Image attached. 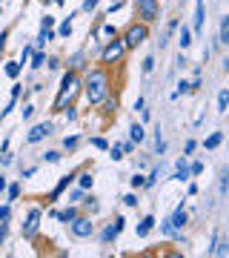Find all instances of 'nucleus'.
I'll return each mask as SVG.
<instances>
[{
	"mask_svg": "<svg viewBox=\"0 0 229 258\" xmlns=\"http://www.w3.org/2000/svg\"><path fill=\"white\" fill-rule=\"evenodd\" d=\"M112 86H115V78H112V69H106V66H89L81 75V95L92 109H98L103 98L115 92Z\"/></svg>",
	"mask_w": 229,
	"mask_h": 258,
	"instance_id": "f257e3e1",
	"label": "nucleus"
},
{
	"mask_svg": "<svg viewBox=\"0 0 229 258\" xmlns=\"http://www.w3.org/2000/svg\"><path fill=\"white\" fill-rule=\"evenodd\" d=\"M78 95H81V72L60 69V86H57V95H55V101H52V115H57L63 106L74 103Z\"/></svg>",
	"mask_w": 229,
	"mask_h": 258,
	"instance_id": "f03ea898",
	"label": "nucleus"
},
{
	"mask_svg": "<svg viewBox=\"0 0 229 258\" xmlns=\"http://www.w3.org/2000/svg\"><path fill=\"white\" fill-rule=\"evenodd\" d=\"M126 46H123V40L118 37H109V40H103L101 49H98V66H106V69H118V66H123V60H126Z\"/></svg>",
	"mask_w": 229,
	"mask_h": 258,
	"instance_id": "7ed1b4c3",
	"label": "nucleus"
},
{
	"mask_svg": "<svg viewBox=\"0 0 229 258\" xmlns=\"http://www.w3.org/2000/svg\"><path fill=\"white\" fill-rule=\"evenodd\" d=\"M149 35H152V26L143 23V20H132V23H126L120 29V40H123L126 52H135L137 46H143L149 40Z\"/></svg>",
	"mask_w": 229,
	"mask_h": 258,
	"instance_id": "20e7f679",
	"label": "nucleus"
},
{
	"mask_svg": "<svg viewBox=\"0 0 229 258\" xmlns=\"http://www.w3.org/2000/svg\"><path fill=\"white\" fill-rule=\"evenodd\" d=\"M66 227H69V235H72L74 241L95 238V232H98V224L92 221V215H86V212H81L78 218H72V221L66 224Z\"/></svg>",
	"mask_w": 229,
	"mask_h": 258,
	"instance_id": "39448f33",
	"label": "nucleus"
},
{
	"mask_svg": "<svg viewBox=\"0 0 229 258\" xmlns=\"http://www.w3.org/2000/svg\"><path fill=\"white\" fill-rule=\"evenodd\" d=\"M132 9H135V20H143L149 26L161 20V0H132Z\"/></svg>",
	"mask_w": 229,
	"mask_h": 258,
	"instance_id": "423d86ee",
	"label": "nucleus"
},
{
	"mask_svg": "<svg viewBox=\"0 0 229 258\" xmlns=\"http://www.w3.org/2000/svg\"><path fill=\"white\" fill-rule=\"evenodd\" d=\"M40 221H43V207H32V210L26 212L23 227H20L23 241H37V238H40Z\"/></svg>",
	"mask_w": 229,
	"mask_h": 258,
	"instance_id": "0eeeda50",
	"label": "nucleus"
},
{
	"mask_svg": "<svg viewBox=\"0 0 229 258\" xmlns=\"http://www.w3.org/2000/svg\"><path fill=\"white\" fill-rule=\"evenodd\" d=\"M123 227H126V218L123 215H115L109 224H103V230L101 232H95L98 235V241H101L103 247H112L115 241H118V235L123 232Z\"/></svg>",
	"mask_w": 229,
	"mask_h": 258,
	"instance_id": "6e6552de",
	"label": "nucleus"
},
{
	"mask_svg": "<svg viewBox=\"0 0 229 258\" xmlns=\"http://www.w3.org/2000/svg\"><path fill=\"white\" fill-rule=\"evenodd\" d=\"M52 132H55V123H52V120H40V123H35V126L29 129L26 138H23V141H26L29 147H35V144H40V141L49 138Z\"/></svg>",
	"mask_w": 229,
	"mask_h": 258,
	"instance_id": "1a4fd4ad",
	"label": "nucleus"
},
{
	"mask_svg": "<svg viewBox=\"0 0 229 258\" xmlns=\"http://www.w3.org/2000/svg\"><path fill=\"white\" fill-rule=\"evenodd\" d=\"M89 49H78V52H72V55L63 60V69H74V72H86L89 69Z\"/></svg>",
	"mask_w": 229,
	"mask_h": 258,
	"instance_id": "9d476101",
	"label": "nucleus"
},
{
	"mask_svg": "<svg viewBox=\"0 0 229 258\" xmlns=\"http://www.w3.org/2000/svg\"><path fill=\"white\" fill-rule=\"evenodd\" d=\"M118 106H120V98L112 92V95H106V98L101 101L98 112H101V118H103V120H112V118H115V112H118Z\"/></svg>",
	"mask_w": 229,
	"mask_h": 258,
	"instance_id": "9b49d317",
	"label": "nucleus"
},
{
	"mask_svg": "<svg viewBox=\"0 0 229 258\" xmlns=\"http://www.w3.org/2000/svg\"><path fill=\"white\" fill-rule=\"evenodd\" d=\"M78 207H81V212H86V215H98L101 212V201H98V195L92 192H83V198L78 201Z\"/></svg>",
	"mask_w": 229,
	"mask_h": 258,
	"instance_id": "f8f14e48",
	"label": "nucleus"
},
{
	"mask_svg": "<svg viewBox=\"0 0 229 258\" xmlns=\"http://www.w3.org/2000/svg\"><path fill=\"white\" fill-rule=\"evenodd\" d=\"M155 224H158L155 215H143V218H140V221L135 224V235H137V238H146V235H152Z\"/></svg>",
	"mask_w": 229,
	"mask_h": 258,
	"instance_id": "ddd939ff",
	"label": "nucleus"
},
{
	"mask_svg": "<svg viewBox=\"0 0 229 258\" xmlns=\"http://www.w3.org/2000/svg\"><path fill=\"white\" fill-rule=\"evenodd\" d=\"M169 224H172L175 230H183V227L189 224V212L183 210V201L178 204V207H175V212H172V215H169Z\"/></svg>",
	"mask_w": 229,
	"mask_h": 258,
	"instance_id": "4468645a",
	"label": "nucleus"
},
{
	"mask_svg": "<svg viewBox=\"0 0 229 258\" xmlns=\"http://www.w3.org/2000/svg\"><path fill=\"white\" fill-rule=\"evenodd\" d=\"M189 164H186V155L183 158H178L175 161V172H172V181H178V184H183V181H189Z\"/></svg>",
	"mask_w": 229,
	"mask_h": 258,
	"instance_id": "2eb2a0df",
	"label": "nucleus"
},
{
	"mask_svg": "<svg viewBox=\"0 0 229 258\" xmlns=\"http://www.w3.org/2000/svg\"><path fill=\"white\" fill-rule=\"evenodd\" d=\"M74 184L81 186V189H86V192H89L92 186H95V178H92V169H89V164L78 169V178H74Z\"/></svg>",
	"mask_w": 229,
	"mask_h": 258,
	"instance_id": "dca6fc26",
	"label": "nucleus"
},
{
	"mask_svg": "<svg viewBox=\"0 0 229 258\" xmlns=\"http://www.w3.org/2000/svg\"><path fill=\"white\" fill-rule=\"evenodd\" d=\"M72 18H78V12H72L66 20H60V23H57L55 35L60 37V40H69V37H72Z\"/></svg>",
	"mask_w": 229,
	"mask_h": 258,
	"instance_id": "f3484780",
	"label": "nucleus"
},
{
	"mask_svg": "<svg viewBox=\"0 0 229 258\" xmlns=\"http://www.w3.org/2000/svg\"><path fill=\"white\" fill-rule=\"evenodd\" d=\"M52 40H57L55 29H40V32H37V37H35V43H32V46H35V49H46V43H52Z\"/></svg>",
	"mask_w": 229,
	"mask_h": 258,
	"instance_id": "a211bd4d",
	"label": "nucleus"
},
{
	"mask_svg": "<svg viewBox=\"0 0 229 258\" xmlns=\"http://www.w3.org/2000/svg\"><path fill=\"white\" fill-rule=\"evenodd\" d=\"M203 20H206V0H198V3H195V23H192V32H201V29H203Z\"/></svg>",
	"mask_w": 229,
	"mask_h": 258,
	"instance_id": "6ab92c4d",
	"label": "nucleus"
},
{
	"mask_svg": "<svg viewBox=\"0 0 229 258\" xmlns=\"http://www.w3.org/2000/svg\"><path fill=\"white\" fill-rule=\"evenodd\" d=\"M192 29L189 26H178V46H181V52H186V49L192 46Z\"/></svg>",
	"mask_w": 229,
	"mask_h": 258,
	"instance_id": "aec40b11",
	"label": "nucleus"
},
{
	"mask_svg": "<svg viewBox=\"0 0 229 258\" xmlns=\"http://www.w3.org/2000/svg\"><path fill=\"white\" fill-rule=\"evenodd\" d=\"M129 141H132V144H135V147H140V144H143V141H146V129L140 126V123H132V126H129Z\"/></svg>",
	"mask_w": 229,
	"mask_h": 258,
	"instance_id": "412c9836",
	"label": "nucleus"
},
{
	"mask_svg": "<svg viewBox=\"0 0 229 258\" xmlns=\"http://www.w3.org/2000/svg\"><path fill=\"white\" fill-rule=\"evenodd\" d=\"M20 192H23V181H15V184H6V204H15L20 198Z\"/></svg>",
	"mask_w": 229,
	"mask_h": 258,
	"instance_id": "4be33fe9",
	"label": "nucleus"
},
{
	"mask_svg": "<svg viewBox=\"0 0 229 258\" xmlns=\"http://www.w3.org/2000/svg\"><path fill=\"white\" fill-rule=\"evenodd\" d=\"M218 43L220 46H229V15L220 18V26H218Z\"/></svg>",
	"mask_w": 229,
	"mask_h": 258,
	"instance_id": "5701e85b",
	"label": "nucleus"
},
{
	"mask_svg": "<svg viewBox=\"0 0 229 258\" xmlns=\"http://www.w3.org/2000/svg\"><path fill=\"white\" fill-rule=\"evenodd\" d=\"M3 72H6V78H9V81H18L20 72H23V63H20V60H9V63L3 66Z\"/></svg>",
	"mask_w": 229,
	"mask_h": 258,
	"instance_id": "b1692460",
	"label": "nucleus"
},
{
	"mask_svg": "<svg viewBox=\"0 0 229 258\" xmlns=\"http://www.w3.org/2000/svg\"><path fill=\"white\" fill-rule=\"evenodd\" d=\"M220 144H223V132H212L209 138H203V149H209V152H215V149L220 147Z\"/></svg>",
	"mask_w": 229,
	"mask_h": 258,
	"instance_id": "393cba45",
	"label": "nucleus"
},
{
	"mask_svg": "<svg viewBox=\"0 0 229 258\" xmlns=\"http://www.w3.org/2000/svg\"><path fill=\"white\" fill-rule=\"evenodd\" d=\"M83 192H86V189H81L78 184H72V186L63 192V195H66V204H78V201L83 198Z\"/></svg>",
	"mask_w": 229,
	"mask_h": 258,
	"instance_id": "a878e982",
	"label": "nucleus"
},
{
	"mask_svg": "<svg viewBox=\"0 0 229 258\" xmlns=\"http://www.w3.org/2000/svg\"><path fill=\"white\" fill-rule=\"evenodd\" d=\"M43 63H46V52L43 49H35L32 57H29V66H32V69H43Z\"/></svg>",
	"mask_w": 229,
	"mask_h": 258,
	"instance_id": "bb28decb",
	"label": "nucleus"
},
{
	"mask_svg": "<svg viewBox=\"0 0 229 258\" xmlns=\"http://www.w3.org/2000/svg\"><path fill=\"white\" fill-rule=\"evenodd\" d=\"M98 35H103L106 40H109V37H118V35H120V29L115 26V23H101V29H98Z\"/></svg>",
	"mask_w": 229,
	"mask_h": 258,
	"instance_id": "cd10ccee",
	"label": "nucleus"
},
{
	"mask_svg": "<svg viewBox=\"0 0 229 258\" xmlns=\"http://www.w3.org/2000/svg\"><path fill=\"white\" fill-rule=\"evenodd\" d=\"M46 69H49V72H60V69H63V57H57V55H49L46 57Z\"/></svg>",
	"mask_w": 229,
	"mask_h": 258,
	"instance_id": "c85d7f7f",
	"label": "nucleus"
},
{
	"mask_svg": "<svg viewBox=\"0 0 229 258\" xmlns=\"http://www.w3.org/2000/svg\"><path fill=\"white\" fill-rule=\"evenodd\" d=\"M229 109V89H220L218 92V115H226Z\"/></svg>",
	"mask_w": 229,
	"mask_h": 258,
	"instance_id": "c756f323",
	"label": "nucleus"
},
{
	"mask_svg": "<svg viewBox=\"0 0 229 258\" xmlns=\"http://www.w3.org/2000/svg\"><path fill=\"white\" fill-rule=\"evenodd\" d=\"M43 161L46 164H60L63 161V149H49V152H43Z\"/></svg>",
	"mask_w": 229,
	"mask_h": 258,
	"instance_id": "7c9ffc66",
	"label": "nucleus"
},
{
	"mask_svg": "<svg viewBox=\"0 0 229 258\" xmlns=\"http://www.w3.org/2000/svg\"><path fill=\"white\" fill-rule=\"evenodd\" d=\"M78 147H81V135H66V138H63V149H66V152H74Z\"/></svg>",
	"mask_w": 229,
	"mask_h": 258,
	"instance_id": "2f4dec72",
	"label": "nucleus"
},
{
	"mask_svg": "<svg viewBox=\"0 0 229 258\" xmlns=\"http://www.w3.org/2000/svg\"><path fill=\"white\" fill-rule=\"evenodd\" d=\"M60 112H63V118L69 120V123H74V120L81 118V112H78V106H74V103H69V106H63Z\"/></svg>",
	"mask_w": 229,
	"mask_h": 258,
	"instance_id": "473e14b6",
	"label": "nucleus"
},
{
	"mask_svg": "<svg viewBox=\"0 0 229 258\" xmlns=\"http://www.w3.org/2000/svg\"><path fill=\"white\" fill-rule=\"evenodd\" d=\"M181 95H192V83L189 81H178V89L172 92V98H181Z\"/></svg>",
	"mask_w": 229,
	"mask_h": 258,
	"instance_id": "72a5a7b5",
	"label": "nucleus"
},
{
	"mask_svg": "<svg viewBox=\"0 0 229 258\" xmlns=\"http://www.w3.org/2000/svg\"><path fill=\"white\" fill-rule=\"evenodd\" d=\"M140 72H143V75H152V72H155V55H146V57H143Z\"/></svg>",
	"mask_w": 229,
	"mask_h": 258,
	"instance_id": "f704fd0d",
	"label": "nucleus"
},
{
	"mask_svg": "<svg viewBox=\"0 0 229 258\" xmlns=\"http://www.w3.org/2000/svg\"><path fill=\"white\" fill-rule=\"evenodd\" d=\"M98 6H101V0H83L81 12H83V15H92V12H98Z\"/></svg>",
	"mask_w": 229,
	"mask_h": 258,
	"instance_id": "c9c22d12",
	"label": "nucleus"
},
{
	"mask_svg": "<svg viewBox=\"0 0 229 258\" xmlns=\"http://www.w3.org/2000/svg\"><path fill=\"white\" fill-rule=\"evenodd\" d=\"M129 184H132V189H143V184H146V175H140V172H135V175L129 178Z\"/></svg>",
	"mask_w": 229,
	"mask_h": 258,
	"instance_id": "e433bc0d",
	"label": "nucleus"
},
{
	"mask_svg": "<svg viewBox=\"0 0 229 258\" xmlns=\"http://www.w3.org/2000/svg\"><path fill=\"white\" fill-rule=\"evenodd\" d=\"M123 6H126V0H112L109 6H106V12H103V15L109 18V15H115V12H120V9H123Z\"/></svg>",
	"mask_w": 229,
	"mask_h": 258,
	"instance_id": "4c0bfd02",
	"label": "nucleus"
},
{
	"mask_svg": "<svg viewBox=\"0 0 229 258\" xmlns=\"http://www.w3.org/2000/svg\"><path fill=\"white\" fill-rule=\"evenodd\" d=\"M158 178H161V169L155 166V169H152V172L146 175V184H143V189H152V186L158 184Z\"/></svg>",
	"mask_w": 229,
	"mask_h": 258,
	"instance_id": "58836bf2",
	"label": "nucleus"
},
{
	"mask_svg": "<svg viewBox=\"0 0 229 258\" xmlns=\"http://www.w3.org/2000/svg\"><path fill=\"white\" fill-rule=\"evenodd\" d=\"M12 221H0V247L9 241V232H12V227H9Z\"/></svg>",
	"mask_w": 229,
	"mask_h": 258,
	"instance_id": "ea45409f",
	"label": "nucleus"
},
{
	"mask_svg": "<svg viewBox=\"0 0 229 258\" xmlns=\"http://www.w3.org/2000/svg\"><path fill=\"white\" fill-rule=\"evenodd\" d=\"M92 147L98 149V152H106L109 149V141L103 138V135H98V138H92Z\"/></svg>",
	"mask_w": 229,
	"mask_h": 258,
	"instance_id": "a19ab883",
	"label": "nucleus"
},
{
	"mask_svg": "<svg viewBox=\"0 0 229 258\" xmlns=\"http://www.w3.org/2000/svg\"><path fill=\"white\" fill-rule=\"evenodd\" d=\"M9 35H12V29H3V32H0V57H3L6 46H9Z\"/></svg>",
	"mask_w": 229,
	"mask_h": 258,
	"instance_id": "79ce46f5",
	"label": "nucleus"
},
{
	"mask_svg": "<svg viewBox=\"0 0 229 258\" xmlns=\"http://www.w3.org/2000/svg\"><path fill=\"white\" fill-rule=\"evenodd\" d=\"M32 52H35V46H32V43H26V46L20 49V57H18V60H20V63H29V57H32Z\"/></svg>",
	"mask_w": 229,
	"mask_h": 258,
	"instance_id": "37998d69",
	"label": "nucleus"
},
{
	"mask_svg": "<svg viewBox=\"0 0 229 258\" xmlns=\"http://www.w3.org/2000/svg\"><path fill=\"white\" fill-rule=\"evenodd\" d=\"M106 152H109V158H112V161H123V149H120V144H115V147H109Z\"/></svg>",
	"mask_w": 229,
	"mask_h": 258,
	"instance_id": "c03bdc74",
	"label": "nucleus"
},
{
	"mask_svg": "<svg viewBox=\"0 0 229 258\" xmlns=\"http://www.w3.org/2000/svg\"><path fill=\"white\" fill-rule=\"evenodd\" d=\"M0 221H12V204H0Z\"/></svg>",
	"mask_w": 229,
	"mask_h": 258,
	"instance_id": "a18cd8bd",
	"label": "nucleus"
},
{
	"mask_svg": "<svg viewBox=\"0 0 229 258\" xmlns=\"http://www.w3.org/2000/svg\"><path fill=\"white\" fill-rule=\"evenodd\" d=\"M35 103H26V106H23V109H20V115H23V120H32V115H35Z\"/></svg>",
	"mask_w": 229,
	"mask_h": 258,
	"instance_id": "49530a36",
	"label": "nucleus"
},
{
	"mask_svg": "<svg viewBox=\"0 0 229 258\" xmlns=\"http://www.w3.org/2000/svg\"><path fill=\"white\" fill-rule=\"evenodd\" d=\"M189 175H195V178L203 175V164L201 161H192V164H189Z\"/></svg>",
	"mask_w": 229,
	"mask_h": 258,
	"instance_id": "de8ad7c7",
	"label": "nucleus"
},
{
	"mask_svg": "<svg viewBox=\"0 0 229 258\" xmlns=\"http://www.w3.org/2000/svg\"><path fill=\"white\" fill-rule=\"evenodd\" d=\"M178 26H181V20H178V18H169V20H166V32H164V35H172Z\"/></svg>",
	"mask_w": 229,
	"mask_h": 258,
	"instance_id": "09e8293b",
	"label": "nucleus"
},
{
	"mask_svg": "<svg viewBox=\"0 0 229 258\" xmlns=\"http://www.w3.org/2000/svg\"><path fill=\"white\" fill-rule=\"evenodd\" d=\"M55 23H57V18H52V15H46V18L40 20V29H55Z\"/></svg>",
	"mask_w": 229,
	"mask_h": 258,
	"instance_id": "8fccbe9b",
	"label": "nucleus"
},
{
	"mask_svg": "<svg viewBox=\"0 0 229 258\" xmlns=\"http://www.w3.org/2000/svg\"><path fill=\"white\" fill-rule=\"evenodd\" d=\"M195 149H198V144H195V141L189 138V141H186V144H183V155H192Z\"/></svg>",
	"mask_w": 229,
	"mask_h": 258,
	"instance_id": "3c124183",
	"label": "nucleus"
},
{
	"mask_svg": "<svg viewBox=\"0 0 229 258\" xmlns=\"http://www.w3.org/2000/svg\"><path fill=\"white\" fill-rule=\"evenodd\" d=\"M37 172V166H26V169H20V181H26V178H32Z\"/></svg>",
	"mask_w": 229,
	"mask_h": 258,
	"instance_id": "603ef678",
	"label": "nucleus"
},
{
	"mask_svg": "<svg viewBox=\"0 0 229 258\" xmlns=\"http://www.w3.org/2000/svg\"><path fill=\"white\" fill-rule=\"evenodd\" d=\"M123 204H126V207H137V192H129V195H123Z\"/></svg>",
	"mask_w": 229,
	"mask_h": 258,
	"instance_id": "864d4df0",
	"label": "nucleus"
},
{
	"mask_svg": "<svg viewBox=\"0 0 229 258\" xmlns=\"http://www.w3.org/2000/svg\"><path fill=\"white\" fill-rule=\"evenodd\" d=\"M20 95H23V83H12V98H20Z\"/></svg>",
	"mask_w": 229,
	"mask_h": 258,
	"instance_id": "5fc2aeb1",
	"label": "nucleus"
},
{
	"mask_svg": "<svg viewBox=\"0 0 229 258\" xmlns=\"http://www.w3.org/2000/svg\"><path fill=\"white\" fill-rule=\"evenodd\" d=\"M120 149H123V155H132V152H135V144H132V141H123Z\"/></svg>",
	"mask_w": 229,
	"mask_h": 258,
	"instance_id": "6e6d98bb",
	"label": "nucleus"
},
{
	"mask_svg": "<svg viewBox=\"0 0 229 258\" xmlns=\"http://www.w3.org/2000/svg\"><path fill=\"white\" fill-rule=\"evenodd\" d=\"M226 178H229V169H223V175H220V195H226Z\"/></svg>",
	"mask_w": 229,
	"mask_h": 258,
	"instance_id": "4d7b16f0",
	"label": "nucleus"
},
{
	"mask_svg": "<svg viewBox=\"0 0 229 258\" xmlns=\"http://www.w3.org/2000/svg\"><path fill=\"white\" fill-rule=\"evenodd\" d=\"M186 195H189V198H192V195H198V184H189V186H186Z\"/></svg>",
	"mask_w": 229,
	"mask_h": 258,
	"instance_id": "13d9d810",
	"label": "nucleus"
},
{
	"mask_svg": "<svg viewBox=\"0 0 229 258\" xmlns=\"http://www.w3.org/2000/svg\"><path fill=\"white\" fill-rule=\"evenodd\" d=\"M9 144H12V141H9V135H6V138H3V144H0V152H9Z\"/></svg>",
	"mask_w": 229,
	"mask_h": 258,
	"instance_id": "bf43d9fd",
	"label": "nucleus"
},
{
	"mask_svg": "<svg viewBox=\"0 0 229 258\" xmlns=\"http://www.w3.org/2000/svg\"><path fill=\"white\" fill-rule=\"evenodd\" d=\"M6 184H9V181H6V178H3V175H0V195H3V192H6Z\"/></svg>",
	"mask_w": 229,
	"mask_h": 258,
	"instance_id": "052dcab7",
	"label": "nucleus"
},
{
	"mask_svg": "<svg viewBox=\"0 0 229 258\" xmlns=\"http://www.w3.org/2000/svg\"><path fill=\"white\" fill-rule=\"evenodd\" d=\"M52 3H55V6H66V0H52Z\"/></svg>",
	"mask_w": 229,
	"mask_h": 258,
	"instance_id": "680f3d73",
	"label": "nucleus"
},
{
	"mask_svg": "<svg viewBox=\"0 0 229 258\" xmlns=\"http://www.w3.org/2000/svg\"><path fill=\"white\" fill-rule=\"evenodd\" d=\"M40 3H43V6H52V0H40Z\"/></svg>",
	"mask_w": 229,
	"mask_h": 258,
	"instance_id": "e2e57ef3",
	"label": "nucleus"
},
{
	"mask_svg": "<svg viewBox=\"0 0 229 258\" xmlns=\"http://www.w3.org/2000/svg\"><path fill=\"white\" fill-rule=\"evenodd\" d=\"M0 18H3V3H0Z\"/></svg>",
	"mask_w": 229,
	"mask_h": 258,
	"instance_id": "0e129e2a",
	"label": "nucleus"
},
{
	"mask_svg": "<svg viewBox=\"0 0 229 258\" xmlns=\"http://www.w3.org/2000/svg\"><path fill=\"white\" fill-rule=\"evenodd\" d=\"M178 3H181V6H183V3H186V0H178Z\"/></svg>",
	"mask_w": 229,
	"mask_h": 258,
	"instance_id": "69168bd1",
	"label": "nucleus"
}]
</instances>
